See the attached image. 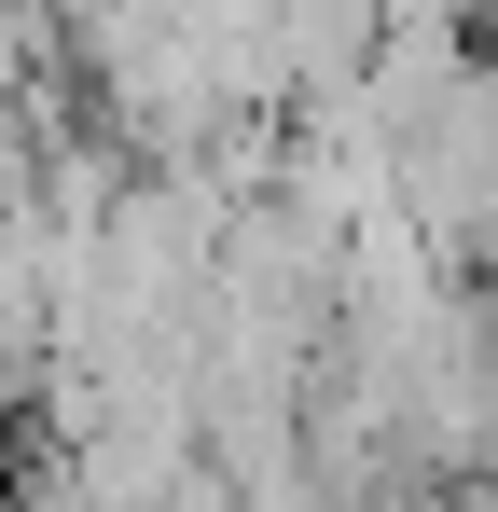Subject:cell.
<instances>
[{
  "instance_id": "cell-1",
  "label": "cell",
  "mask_w": 498,
  "mask_h": 512,
  "mask_svg": "<svg viewBox=\"0 0 498 512\" xmlns=\"http://www.w3.org/2000/svg\"><path fill=\"white\" fill-rule=\"evenodd\" d=\"M388 512H498V499H485V485H471V471H443V485H402V499H388Z\"/></svg>"
}]
</instances>
